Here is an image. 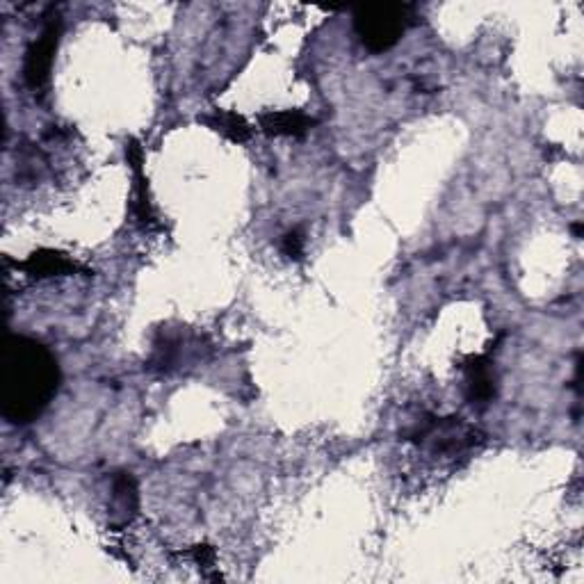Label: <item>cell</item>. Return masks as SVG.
<instances>
[{"label":"cell","instance_id":"cell-1","mask_svg":"<svg viewBox=\"0 0 584 584\" xmlns=\"http://www.w3.org/2000/svg\"><path fill=\"white\" fill-rule=\"evenodd\" d=\"M60 365L46 345L28 336H10L0 365V409L5 420L28 425L42 416L58 393Z\"/></svg>","mask_w":584,"mask_h":584},{"label":"cell","instance_id":"cell-2","mask_svg":"<svg viewBox=\"0 0 584 584\" xmlns=\"http://www.w3.org/2000/svg\"><path fill=\"white\" fill-rule=\"evenodd\" d=\"M407 5H370L354 14V30L361 44L372 53H384L400 42L409 28Z\"/></svg>","mask_w":584,"mask_h":584},{"label":"cell","instance_id":"cell-3","mask_svg":"<svg viewBox=\"0 0 584 584\" xmlns=\"http://www.w3.org/2000/svg\"><path fill=\"white\" fill-rule=\"evenodd\" d=\"M62 35V21L60 14L55 12L48 16V23L42 30V35L37 37V42H32L26 53V64H23V78L30 89H42L48 78H51L53 69V58L55 51H58Z\"/></svg>","mask_w":584,"mask_h":584},{"label":"cell","instance_id":"cell-4","mask_svg":"<svg viewBox=\"0 0 584 584\" xmlns=\"http://www.w3.org/2000/svg\"><path fill=\"white\" fill-rule=\"evenodd\" d=\"M464 372L468 402L475 404V407H486V404H491L493 397H496V372H493L491 361H486L484 356H473V359L466 363Z\"/></svg>","mask_w":584,"mask_h":584},{"label":"cell","instance_id":"cell-5","mask_svg":"<svg viewBox=\"0 0 584 584\" xmlns=\"http://www.w3.org/2000/svg\"><path fill=\"white\" fill-rule=\"evenodd\" d=\"M315 121L299 110L265 112L261 115V131L270 137H302Z\"/></svg>","mask_w":584,"mask_h":584},{"label":"cell","instance_id":"cell-6","mask_svg":"<svg viewBox=\"0 0 584 584\" xmlns=\"http://www.w3.org/2000/svg\"><path fill=\"white\" fill-rule=\"evenodd\" d=\"M23 270L30 272L32 277H62V274H71L76 270L67 256L58 254V251H37L32 254L26 263H23Z\"/></svg>","mask_w":584,"mask_h":584},{"label":"cell","instance_id":"cell-7","mask_svg":"<svg viewBox=\"0 0 584 584\" xmlns=\"http://www.w3.org/2000/svg\"><path fill=\"white\" fill-rule=\"evenodd\" d=\"M201 121L213 128V131H217L219 135H224L226 140H231V142L242 144L251 137V128L247 124V119L235 115V112H215L213 117H204Z\"/></svg>","mask_w":584,"mask_h":584},{"label":"cell","instance_id":"cell-8","mask_svg":"<svg viewBox=\"0 0 584 584\" xmlns=\"http://www.w3.org/2000/svg\"><path fill=\"white\" fill-rule=\"evenodd\" d=\"M283 254H286L288 258H302L304 254V238H302V233L299 231H290L283 235Z\"/></svg>","mask_w":584,"mask_h":584}]
</instances>
